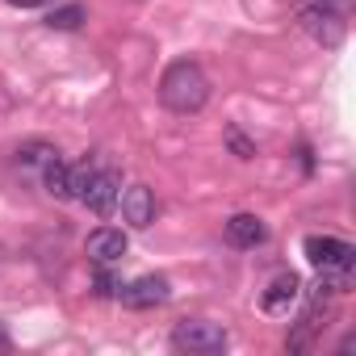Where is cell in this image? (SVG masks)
Returning a JSON list of instances; mask_svg holds the SVG:
<instances>
[{
    "instance_id": "9c48e42d",
    "label": "cell",
    "mask_w": 356,
    "mask_h": 356,
    "mask_svg": "<svg viewBox=\"0 0 356 356\" xmlns=\"http://www.w3.org/2000/svg\"><path fill=\"white\" fill-rule=\"evenodd\" d=\"M264 239H268L264 218H256V214H231L227 218V243L231 248H260Z\"/></svg>"
},
{
    "instance_id": "7c38bea8",
    "label": "cell",
    "mask_w": 356,
    "mask_h": 356,
    "mask_svg": "<svg viewBox=\"0 0 356 356\" xmlns=\"http://www.w3.org/2000/svg\"><path fill=\"white\" fill-rule=\"evenodd\" d=\"M92 176H97V168L84 159V163H72V172H67V202H80L84 197V189L92 185Z\"/></svg>"
},
{
    "instance_id": "3957f363",
    "label": "cell",
    "mask_w": 356,
    "mask_h": 356,
    "mask_svg": "<svg viewBox=\"0 0 356 356\" xmlns=\"http://www.w3.org/2000/svg\"><path fill=\"white\" fill-rule=\"evenodd\" d=\"M227 327L210 318H181L172 327V348L176 352H193V356H218L227 352Z\"/></svg>"
},
{
    "instance_id": "8992f818",
    "label": "cell",
    "mask_w": 356,
    "mask_h": 356,
    "mask_svg": "<svg viewBox=\"0 0 356 356\" xmlns=\"http://www.w3.org/2000/svg\"><path fill=\"white\" fill-rule=\"evenodd\" d=\"M302 252H306V260H310L314 268H343V264H352V256H356V248H352L348 239H335V235H310V239L302 243Z\"/></svg>"
},
{
    "instance_id": "9a60e30c",
    "label": "cell",
    "mask_w": 356,
    "mask_h": 356,
    "mask_svg": "<svg viewBox=\"0 0 356 356\" xmlns=\"http://www.w3.org/2000/svg\"><path fill=\"white\" fill-rule=\"evenodd\" d=\"M227 143H231V151H235L239 159H252V155H256V143H248V138H243V134H239L235 126L227 130Z\"/></svg>"
},
{
    "instance_id": "2e32d148",
    "label": "cell",
    "mask_w": 356,
    "mask_h": 356,
    "mask_svg": "<svg viewBox=\"0 0 356 356\" xmlns=\"http://www.w3.org/2000/svg\"><path fill=\"white\" fill-rule=\"evenodd\" d=\"M5 5H13V9H42V5H51V0H5Z\"/></svg>"
},
{
    "instance_id": "7a4b0ae2",
    "label": "cell",
    "mask_w": 356,
    "mask_h": 356,
    "mask_svg": "<svg viewBox=\"0 0 356 356\" xmlns=\"http://www.w3.org/2000/svg\"><path fill=\"white\" fill-rule=\"evenodd\" d=\"M298 26L318 47H339L348 30V0H298Z\"/></svg>"
},
{
    "instance_id": "5b68a950",
    "label": "cell",
    "mask_w": 356,
    "mask_h": 356,
    "mask_svg": "<svg viewBox=\"0 0 356 356\" xmlns=\"http://www.w3.org/2000/svg\"><path fill=\"white\" fill-rule=\"evenodd\" d=\"M118 197H122V176L118 172H109V168H97V176H92V185L84 189V206L97 214V218H109L113 210H118Z\"/></svg>"
},
{
    "instance_id": "6da1fadb",
    "label": "cell",
    "mask_w": 356,
    "mask_h": 356,
    "mask_svg": "<svg viewBox=\"0 0 356 356\" xmlns=\"http://www.w3.org/2000/svg\"><path fill=\"white\" fill-rule=\"evenodd\" d=\"M159 101L172 113H202L210 101V80L197 59H172L159 76Z\"/></svg>"
},
{
    "instance_id": "277c9868",
    "label": "cell",
    "mask_w": 356,
    "mask_h": 356,
    "mask_svg": "<svg viewBox=\"0 0 356 356\" xmlns=\"http://www.w3.org/2000/svg\"><path fill=\"white\" fill-rule=\"evenodd\" d=\"M118 298H122V306H130V310H151V306H163V302L172 298V285H168V277L147 273V277H138V281L122 285V289H118Z\"/></svg>"
},
{
    "instance_id": "8fae6325",
    "label": "cell",
    "mask_w": 356,
    "mask_h": 356,
    "mask_svg": "<svg viewBox=\"0 0 356 356\" xmlns=\"http://www.w3.org/2000/svg\"><path fill=\"white\" fill-rule=\"evenodd\" d=\"M67 172H72V163H63L59 155H51L47 168H42V189L59 202H67Z\"/></svg>"
},
{
    "instance_id": "52a82bcc",
    "label": "cell",
    "mask_w": 356,
    "mask_h": 356,
    "mask_svg": "<svg viewBox=\"0 0 356 356\" xmlns=\"http://www.w3.org/2000/svg\"><path fill=\"white\" fill-rule=\"evenodd\" d=\"M118 206H122V218H126L134 231L151 227V222H155V214H159V206H155V193H151L147 185H130V189L118 197Z\"/></svg>"
},
{
    "instance_id": "30bf717a",
    "label": "cell",
    "mask_w": 356,
    "mask_h": 356,
    "mask_svg": "<svg viewBox=\"0 0 356 356\" xmlns=\"http://www.w3.org/2000/svg\"><path fill=\"white\" fill-rule=\"evenodd\" d=\"M302 298V281L293 277V273H281L268 289H264V298H260V306L268 310V314H289V306Z\"/></svg>"
},
{
    "instance_id": "ba28073f",
    "label": "cell",
    "mask_w": 356,
    "mask_h": 356,
    "mask_svg": "<svg viewBox=\"0 0 356 356\" xmlns=\"http://www.w3.org/2000/svg\"><path fill=\"white\" fill-rule=\"evenodd\" d=\"M84 248H88V260L92 264H118L126 256V235L118 227H97Z\"/></svg>"
},
{
    "instance_id": "4fadbf2b",
    "label": "cell",
    "mask_w": 356,
    "mask_h": 356,
    "mask_svg": "<svg viewBox=\"0 0 356 356\" xmlns=\"http://www.w3.org/2000/svg\"><path fill=\"white\" fill-rule=\"evenodd\" d=\"M80 22H84V5H55L47 13L51 30H80Z\"/></svg>"
},
{
    "instance_id": "5bb4252c",
    "label": "cell",
    "mask_w": 356,
    "mask_h": 356,
    "mask_svg": "<svg viewBox=\"0 0 356 356\" xmlns=\"http://www.w3.org/2000/svg\"><path fill=\"white\" fill-rule=\"evenodd\" d=\"M118 289H122V277H118L109 264H97V273H92V293H97V298H118Z\"/></svg>"
},
{
    "instance_id": "e0dca14e",
    "label": "cell",
    "mask_w": 356,
    "mask_h": 356,
    "mask_svg": "<svg viewBox=\"0 0 356 356\" xmlns=\"http://www.w3.org/2000/svg\"><path fill=\"white\" fill-rule=\"evenodd\" d=\"M9 348H13V339H9V327L0 323V352H9Z\"/></svg>"
}]
</instances>
